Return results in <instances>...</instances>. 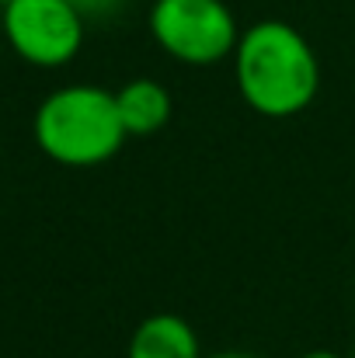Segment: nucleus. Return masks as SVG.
<instances>
[{"instance_id": "nucleus-1", "label": "nucleus", "mask_w": 355, "mask_h": 358, "mask_svg": "<svg viewBox=\"0 0 355 358\" xmlns=\"http://www.w3.org/2000/svg\"><path fill=\"white\" fill-rule=\"evenodd\" d=\"M230 63L244 105L265 119H293L321 91V63L310 38L279 17L247 24Z\"/></svg>"}, {"instance_id": "nucleus-2", "label": "nucleus", "mask_w": 355, "mask_h": 358, "mask_svg": "<svg viewBox=\"0 0 355 358\" xmlns=\"http://www.w3.org/2000/svg\"><path fill=\"white\" fill-rule=\"evenodd\" d=\"M32 129L39 150L63 167H102L129 139L116 91L95 84H67L46 94Z\"/></svg>"}, {"instance_id": "nucleus-3", "label": "nucleus", "mask_w": 355, "mask_h": 358, "mask_svg": "<svg viewBox=\"0 0 355 358\" xmlns=\"http://www.w3.org/2000/svg\"><path fill=\"white\" fill-rule=\"evenodd\" d=\"M146 24L157 49L185 66H216L230 59L240 38L227 0H153Z\"/></svg>"}, {"instance_id": "nucleus-4", "label": "nucleus", "mask_w": 355, "mask_h": 358, "mask_svg": "<svg viewBox=\"0 0 355 358\" xmlns=\"http://www.w3.org/2000/svg\"><path fill=\"white\" fill-rule=\"evenodd\" d=\"M11 49L42 70L67 66L84 45V14L74 0H11L4 7Z\"/></svg>"}, {"instance_id": "nucleus-5", "label": "nucleus", "mask_w": 355, "mask_h": 358, "mask_svg": "<svg viewBox=\"0 0 355 358\" xmlns=\"http://www.w3.org/2000/svg\"><path fill=\"white\" fill-rule=\"evenodd\" d=\"M125 358H202L195 327L178 313H150L136 324Z\"/></svg>"}, {"instance_id": "nucleus-6", "label": "nucleus", "mask_w": 355, "mask_h": 358, "mask_svg": "<svg viewBox=\"0 0 355 358\" xmlns=\"http://www.w3.org/2000/svg\"><path fill=\"white\" fill-rule=\"evenodd\" d=\"M116 105H118V119L125 125V136L146 139L157 136L167 122H171V91L153 80V77H136L129 84H122L116 91Z\"/></svg>"}, {"instance_id": "nucleus-7", "label": "nucleus", "mask_w": 355, "mask_h": 358, "mask_svg": "<svg viewBox=\"0 0 355 358\" xmlns=\"http://www.w3.org/2000/svg\"><path fill=\"white\" fill-rule=\"evenodd\" d=\"M77 7H81V14H88V10H112L118 0H74Z\"/></svg>"}, {"instance_id": "nucleus-8", "label": "nucleus", "mask_w": 355, "mask_h": 358, "mask_svg": "<svg viewBox=\"0 0 355 358\" xmlns=\"http://www.w3.org/2000/svg\"><path fill=\"white\" fill-rule=\"evenodd\" d=\"M300 358H342L338 352H328V348H314V352H307V355H300Z\"/></svg>"}, {"instance_id": "nucleus-9", "label": "nucleus", "mask_w": 355, "mask_h": 358, "mask_svg": "<svg viewBox=\"0 0 355 358\" xmlns=\"http://www.w3.org/2000/svg\"><path fill=\"white\" fill-rule=\"evenodd\" d=\"M202 358H258V355H247V352H213V355H202Z\"/></svg>"}, {"instance_id": "nucleus-10", "label": "nucleus", "mask_w": 355, "mask_h": 358, "mask_svg": "<svg viewBox=\"0 0 355 358\" xmlns=\"http://www.w3.org/2000/svg\"><path fill=\"white\" fill-rule=\"evenodd\" d=\"M7 3H11V0H0V7H7Z\"/></svg>"}, {"instance_id": "nucleus-11", "label": "nucleus", "mask_w": 355, "mask_h": 358, "mask_svg": "<svg viewBox=\"0 0 355 358\" xmlns=\"http://www.w3.org/2000/svg\"><path fill=\"white\" fill-rule=\"evenodd\" d=\"M352 358H355V355H352Z\"/></svg>"}]
</instances>
